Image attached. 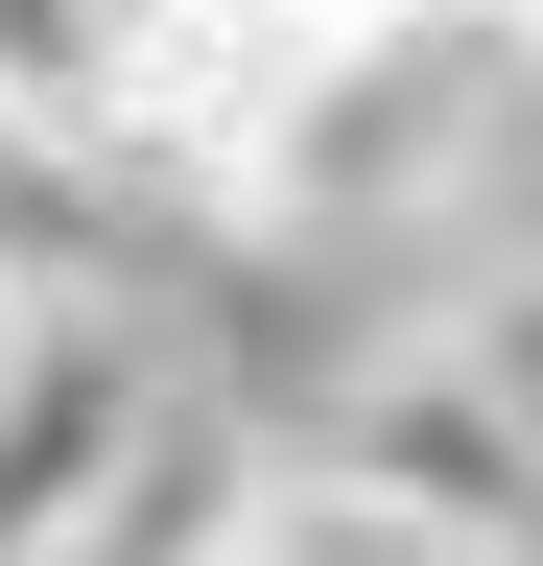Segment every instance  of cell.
Returning <instances> with one entry per match:
<instances>
[{"instance_id": "cell-6", "label": "cell", "mask_w": 543, "mask_h": 566, "mask_svg": "<svg viewBox=\"0 0 543 566\" xmlns=\"http://www.w3.org/2000/svg\"><path fill=\"white\" fill-rule=\"evenodd\" d=\"M260 566H449V543H426V520H378L355 472H307V449H284V495H260Z\"/></svg>"}, {"instance_id": "cell-5", "label": "cell", "mask_w": 543, "mask_h": 566, "mask_svg": "<svg viewBox=\"0 0 543 566\" xmlns=\"http://www.w3.org/2000/svg\"><path fill=\"white\" fill-rule=\"evenodd\" d=\"M426 354H449V378H472V401L543 449V260H472L449 307H426Z\"/></svg>"}, {"instance_id": "cell-1", "label": "cell", "mask_w": 543, "mask_h": 566, "mask_svg": "<svg viewBox=\"0 0 543 566\" xmlns=\"http://www.w3.org/2000/svg\"><path fill=\"white\" fill-rule=\"evenodd\" d=\"M543 95V0H355L284 142L237 166V237H401L497 166V118Z\"/></svg>"}, {"instance_id": "cell-2", "label": "cell", "mask_w": 543, "mask_h": 566, "mask_svg": "<svg viewBox=\"0 0 543 566\" xmlns=\"http://www.w3.org/2000/svg\"><path fill=\"white\" fill-rule=\"evenodd\" d=\"M307 472H355L378 520H426L449 566H543V449H520V424H497V401L449 378L426 331H401L378 378H355V401L307 424Z\"/></svg>"}, {"instance_id": "cell-3", "label": "cell", "mask_w": 543, "mask_h": 566, "mask_svg": "<svg viewBox=\"0 0 543 566\" xmlns=\"http://www.w3.org/2000/svg\"><path fill=\"white\" fill-rule=\"evenodd\" d=\"M189 378H143V331L118 307H0V566H48L95 520L118 472H143V424Z\"/></svg>"}, {"instance_id": "cell-4", "label": "cell", "mask_w": 543, "mask_h": 566, "mask_svg": "<svg viewBox=\"0 0 543 566\" xmlns=\"http://www.w3.org/2000/svg\"><path fill=\"white\" fill-rule=\"evenodd\" d=\"M260 495H284V449H260L237 401H166V424H143V472H118L48 566H260Z\"/></svg>"}]
</instances>
